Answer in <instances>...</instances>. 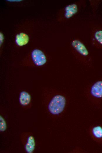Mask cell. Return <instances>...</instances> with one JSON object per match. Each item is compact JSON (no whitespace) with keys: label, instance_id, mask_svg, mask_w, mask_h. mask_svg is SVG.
Instances as JSON below:
<instances>
[{"label":"cell","instance_id":"1","mask_svg":"<svg viewBox=\"0 0 102 153\" xmlns=\"http://www.w3.org/2000/svg\"><path fill=\"white\" fill-rule=\"evenodd\" d=\"M66 104L65 97L61 95H56L53 97L50 102L48 109L52 114H57L64 110Z\"/></svg>","mask_w":102,"mask_h":153},{"label":"cell","instance_id":"2","mask_svg":"<svg viewBox=\"0 0 102 153\" xmlns=\"http://www.w3.org/2000/svg\"><path fill=\"white\" fill-rule=\"evenodd\" d=\"M31 56L32 61L36 66H42L47 62L45 55L40 49H35L33 50L32 52Z\"/></svg>","mask_w":102,"mask_h":153},{"label":"cell","instance_id":"3","mask_svg":"<svg viewBox=\"0 0 102 153\" xmlns=\"http://www.w3.org/2000/svg\"><path fill=\"white\" fill-rule=\"evenodd\" d=\"M72 45L74 49L82 56H86L89 54L88 51L84 44L81 41L77 39L72 41Z\"/></svg>","mask_w":102,"mask_h":153},{"label":"cell","instance_id":"4","mask_svg":"<svg viewBox=\"0 0 102 153\" xmlns=\"http://www.w3.org/2000/svg\"><path fill=\"white\" fill-rule=\"evenodd\" d=\"M91 93L93 97L97 98H102V80L95 82L91 87Z\"/></svg>","mask_w":102,"mask_h":153},{"label":"cell","instance_id":"5","mask_svg":"<svg viewBox=\"0 0 102 153\" xmlns=\"http://www.w3.org/2000/svg\"><path fill=\"white\" fill-rule=\"evenodd\" d=\"M78 10V6L76 4H72L68 5L64 10V18L68 19L72 17L77 12Z\"/></svg>","mask_w":102,"mask_h":153},{"label":"cell","instance_id":"6","mask_svg":"<svg viewBox=\"0 0 102 153\" xmlns=\"http://www.w3.org/2000/svg\"><path fill=\"white\" fill-rule=\"evenodd\" d=\"M29 41V37L26 34L21 32L17 34L15 38V42L19 46H22L25 45Z\"/></svg>","mask_w":102,"mask_h":153},{"label":"cell","instance_id":"7","mask_svg":"<svg viewBox=\"0 0 102 153\" xmlns=\"http://www.w3.org/2000/svg\"><path fill=\"white\" fill-rule=\"evenodd\" d=\"M31 96L27 92L23 91L20 94L19 101L20 104L23 106L28 105L31 101Z\"/></svg>","mask_w":102,"mask_h":153},{"label":"cell","instance_id":"8","mask_svg":"<svg viewBox=\"0 0 102 153\" xmlns=\"http://www.w3.org/2000/svg\"><path fill=\"white\" fill-rule=\"evenodd\" d=\"M35 146V142L33 137L30 136L29 137L25 145V149L26 151L31 153L33 151Z\"/></svg>","mask_w":102,"mask_h":153},{"label":"cell","instance_id":"9","mask_svg":"<svg viewBox=\"0 0 102 153\" xmlns=\"http://www.w3.org/2000/svg\"><path fill=\"white\" fill-rule=\"evenodd\" d=\"M92 133L96 138L98 139L102 138V127L99 126L94 127L92 129Z\"/></svg>","mask_w":102,"mask_h":153},{"label":"cell","instance_id":"10","mask_svg":"<svg viewBox=\"0 0 102 153\" xmlns=\"http://www.w3.org/2000/svg\"><path fill=\"white\" fill-rule=\"evenodd\" d=\"M94 38L99 46L102 47V30H97L95 32Z\"/></svg>","mask_w":102,"mask_h":153},{"label":"cell","instance_id":"11","mask_svg":"<svg viewBox=\"0 0 102 153\" xmlns=\"http://www.w3.org/2000/svg\"><path fill=\"white\" fill-rule=\"evenodd\" d=\"M6 128V122L3 118L0 116V130L3 132L5 131Z\"/></svg>","mask_w":102,"mask_h":153},{"label":"cell","instance_id":"12","mask_svg":"<svg viewBox=\"0 0 102 153\" xmlns=\"http://www.w3.org/2000/svg\"><path fill=\"white\" fill-rule=\"evenodd\" d=\"M3 35L1 33H0V44H1H1H2V42H3V39H4V38H3Z\"/></svg>","mask_w":102,"mask_h":153}]
</instances>
